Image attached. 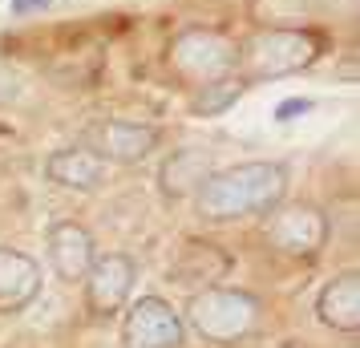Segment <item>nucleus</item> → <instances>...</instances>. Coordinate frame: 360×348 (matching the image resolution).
Here are the masks:
<instances>
[{
	"instance_id": "nucleus-8",
	"label": "nucleus",
	"mask_w": 360,
	"mask_h": 348,
	"mask_svg": "<svg viewBox=\"0 0 360 348\" xmlns=\"http://www.w3.org/2000/svg\"><path fill=\"white\" fill-rule=\"evenodd\" d=\"M134 280H138V264L122 251H110V255H94V264L85 271V308L94 316H110L122 312L126 299L134 292Z\"/></svg>"
},
{
	"instance_id": "nucleus-11",
	"label": "nucleus",
	"mask_w": 360,
	"mask_h": 348,
	"mask_svg": "<svg viewBox=\"0 0 360 348\" xmlns=\"http://www.w3.org/2000/svg\"><path fill=\"white\" fill-rule=\"evenodd\" d=\"M41 292V267L33 255L0 247V316L29 308Z\"/></svg>"
},
{
	"instance_id": "nucleus-7",
	"label": "nucleus",
	"mask_w": 360,
	"mask_h": 348,
	"mask_svg": "<svg viewBox=\"0 0 360 348\" xmlns=\"http://www.w3.org/2000/svg\"><path fill=\"white\" fill-rule=\"evenodd\" d=\"M162 134L146 126V122H126V117H105L98 126H89L85 134V146L101 154L105 162L117 166H134V162H146L150 154L158 150Z\"/></svg>"
},
{
	"instance_id": "nucleus-10",
	"label": "nucleus",
	"mask_w": 360,
	"mask_h": 348,
	"mask_svg": "<svg viewBox=\"0 0 360 348\" xmlns=\"http://www.w3.org/2000/svg\"><path fill=\"white\" fill-rule=\"evenodd\" d=\"M105 170L110 162L94 154L89 146H65V150H53L49 158H45V174H49V183L65 186V191H98L105 183Z\"/></svg>"
},
{
	"instance_id": "nucleus-3",
	"label": "nucleus",
	"mask_w": 360,
	"mask_h": 348,
	"mask_svg": "<svg viewBox=\"0 0 360 348\" xmlns=\"http://www.w3.org/2000/svg\"><path fill=\"white\" fill-rule=\"evenodd\" d=\"M186 320L207 344H239L259 328V299L239 288H202L186 304Z\"/></svg>"
},
{
	"instance_id": "nucleus-4",
	"label": "nucleus",
	"mask_w": 360,
	"mask_h": 348,
	"mask_svg": "<svg viewBox=\"0 0 360 348\" xmlns=\"http://www.w3.org/2000/svg\"><path fill=\"white\" fill-rule=\"evenodd\" d=\"M235 65H239V45L214 29H186L170 41V69L191 85L219 82L235 73Z\"/></svg>"
},
{
	"instance_id": "nucleus-5",
	"label": "nucleus",
	"mask_w": 360,
	"mask_h": 348,
	"mask_svg": "<svg viewBox=\"0 0 360 348\" xmlns=\"http://www.w3.org/2000/svg\"><path fill=\"white\" fill-rule=\"evenodd\" d=\"M263 235H267V243L276 251H283V255L311 259V255H320V247L328 243V215L316 202H279V207L267 211Z\"/></svg>"
},
{
	"instance_id": "nucleus-14",
	"label": "nucleus",
	"mask_w": 360,
	"mask_h": 348,
	"mask_svg": "<svg viewBox=\"0 0 360 348\" xmlns=\"http://www.w3.org/2000/svg\"><path fill=\"white\" fill-rule=\"evenodd\" d=\"M198 94L191 98V110L195 114H219V110H227L231 101L239 98L247 89V82L239 77V73H227V77H219V82H207V85H195Z\"/></svg>"
},
{
	"instance_id": "nucleus-13",
	"label": "nucleus",
	"mask_w": 360,
	"mask_h": 348,
	"mask_svg": "<svg viewBox=\"0 0 360 348\" xmlns=\"http://www.w3.org/2000/svg\"><path fill=\"white\" fill-rule=\"evenodd\" d=\"M211 154L207 150H174L170 158L162 162V195L166 199H186V195H195L202 179L211 174Z\"/></svg>"
},
{
	"instance_id": "nucleus-16",
	"label": "nucleus",
	"mask_w": 360,
	"mask_h": 348,
	"mask_svg": "<svg viewBox=\"0 0 360 348\" xmlns=\"http://www.w3.org/2000/svg\"><path fill=\"white\" fill-rule=\"evenodd\" d=\"M49 0H13V13H33V8H45Z\"/></svg>"
},
{
	"instance_id": "nucleus-2",
	"label": "nucleus",
	"mask_w": 360,
	"mask_h": 348,
	"mask_svg": "<svg viewBox=\"0 0 360 348\" xmlns=\"http://www.w3.org/2000/svg\"><path fill=\"white\" fill-rule=\"evenodd\" d=\"M320 57V37L308 29H259L239 45V65L235 73L251 82H276L288 73L316 65Z\"/></svg>"
},
{
	"instance_id": "nucleus-12",
	"label": "nucleus",
	"mask_w": 360,
	"mask_h": 348,
	"mask_svg": "<svg viewBox=\"0 0 360 348\" xmlns=\"http://www.w3.org/2000/svg\"><path fill=\"white\" fill-rule=\"evenodd\" d=\"M316 316L320 324L336 332H356L360 328V276L344 271L336 280H328L316 296Z\"/></svg>"
},
{
	"instance_id": "nucleus-1",
	"label": "nucleus",
	"mask_w": 360,
	"mask_h": 348,
	"mask_svg": "<svg viewBox=\"0 0 360 348\" xmlns=\"http://www.w3.org/2000/svg\"><path fill=\"white\" fill-rule=\"evenodd\" d=\"M288 195V170L279 162H235L211 170L195 191V207L211 223H235L247 215H267Z\"/></svg>"
},
{
	"instance_id": "nucleus-15",
	"label": "nucleus",
	"mask_w": 360,
	"mask_h": 348,
	"mask_svg": "<svg viewBox=\"0 0 360 348\" xmlns=\"http://www.w3.org/2000/svg\"><path fill=\"white\" fill-rule=\"evenodd\" d=\"M300 110H311V101H283V105H279V122L288 114H300Z\"/></svg>"
},
{
	"instance_id": "nucleus-9",
	"label": "nucleus",
	"mask_w": 360,
	"mask_h": 348,
	"mask_svg": "<svg viewBox=\"0 0 360 348\" xmlns=\"http://www.w3.org/2000/svg\"><path fill=\"white\" fill-rule=\"evenodd\" d=\"M45 247H49V264L53 271L61 276L65 283H77L85 280V271L94 264V235L85 231L82 223H53L49 235H45Z\"/></svg>"
},
{
	"instance_id": "nucleus-6",
	"label": "nucleus",
	"mask_w": 360,
	"mask_h": 348,
	"mask_svg": "<svg viewBox=\"0 0 360 348\" xmlns=\"http://www.w3.org/2000/svg\"><path fill=\"white\" fill-rule=\"evenodd\" d=\"M182 316L162 296L134 299L122 316V348H179Z\"/></svg>"
}]
</instances>
